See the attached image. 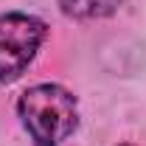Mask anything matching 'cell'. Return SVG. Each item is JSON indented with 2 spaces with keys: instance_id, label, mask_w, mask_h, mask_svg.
I'll return each instance as SVG.
<instances>
[{
  "instance_id": "obj_1",
  "label": "cell",
  "mask_w": 146,
  "mask_h": 146,
  "mask_svg": "<svg viewBox=\"0 0 146 146\" xmlns=\"http://www.w3.org/2000/svg\"><path fill=\"white\" fill-rule=\"evenodd\" d=\"M20 118L36 146H62L79 124L76 98L59 84H36L23 93Z\"/></svg>"
},
{
  "instance_id": "obj_2",
  "label": "cell",
  "mask_w": 146,
  "mask_h": 146,
  "mask_svg": "<svg viewBox=\"0 0 146 146\" xmlns=\"http://www.w3.org/2000/svg\"><path fill=\"white\" fill-rule=\"evenodd\" d=\"M48 34L45 23L28 14H3L0 17V82H14L36 56Z\"/></svg>"
},
{
  "instance_id": "obj_3",
  "label": "cell",
  "mask_w": 146,
  "mask_h": 146,
  "mask_svg": "<svg viewBox=\"0 0 146 146\" xmlns=\"http://www.w3.org/2000/svg\"><path fill=\"white\" fill-rule=\"evenodd\" d=\"M59 6L70 17L87 20V17H107V14H112L121 6V0H59Z\"/></svg>"
}]
</instances>
